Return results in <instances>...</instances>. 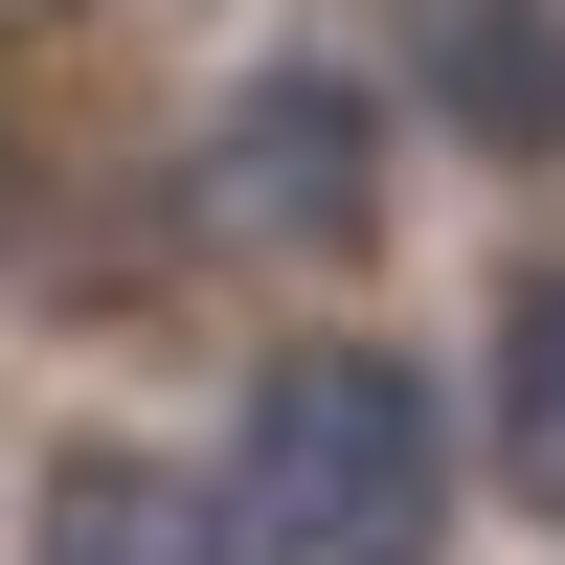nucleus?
Listing matches in <instances>:
<instances>
[{
	"label": "nucleus",
	"mask_w": 565,
	"mask_h": 565,
	"mask_svg": "<svg viewBox=\"0 0 565 565\" xmlns=\"http://www.w3.org/2000/svg\"><path fill=\"white\" fill-rule=\"evenodd\" d=\"M23 565H226V498H204V476H159V452H68Z\"/></svg>",
	"instance_id": "f03ea898"
},
{
	"label": "nucleus",
	"mask_w": 565,
	"mask_h": 565,
	"mask_svg": "<svg viewBox=\"0 0 565 565\" xmlns=\"http://www.w3.org/2000/svg\"><path fill=\"white\" fill-rule=\"evenodd\" d=\"M498 452H521V498H565V271L498 317Z\"/></svg>",
	"instance_id": "20e7f679"
},
{
	"label": "nucleus",
	"mask_w": 565,
	"mask_h": 565,
	"mask_svg": "<svg viewBox=\"0 0 565 565\" xmlns=\"http://www.w3.org/2000/svg\"><path fill=\"white\" fill-rule=\"evenodd\" d=\"M249 136H271V204H295V226H340V90H271Z\"/></svg>",
	"instance_id": "39448f33"
},
{
	"label": "nucleus",
	"mask_w": 565,
	"mask_h": 565,
	"mask_svg": "<svg viewBox=\"0 0 565 565\" xmlns=\"http://www.w3.org/2000/svg\"><path fill=\"white\" fill-rule=\"evenodd\" d=\"M430 68H452V114H476L498 159H565V45H543V0H430Z\"/></svg>",
	"instance_id": "7ed1b4c3"
},
{
	"label": "nucleus",
	"mask_w": 565,
	"mask_h": 565,
	"mask_svg": "<svg viewBox=\"0 0 565 565\" xmlns=\"http://www.w3.org/2000/svg\"><path fill=\"white\" fill-rule=\"evenodd\" d=\"M430 498H452V452H430V385H407V362L317 340V362L249 385V543L271 565H407Z\"/></svg>",
	"instance_id": "f257e3e1"
}]
</instances>
